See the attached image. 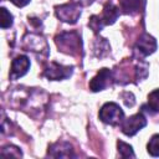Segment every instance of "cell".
I'll list each match as a JSON object with an SVG mask.
<instances>
[{
	"mask_svg": "<svg viewBox=\"0 0 159 159\" xmlns=\"http://www.w3.org/2000/svg\"><path fill=\"white\" fill-rule=\"evenodd\" d=\"M60 51L68 55H82V41L77 32H62L55 39Z\"/></svg>",
	"mask_w": 159,
	"mask_h": 159,
	"instance_id": "cell-1",
	"label": "cell"
},
{
	"mask_svg": "<svg viewBox=\"0 0 159 159\" xmlns=\"http://www.w3.org/2000/svg\"><path fill=\"white\" fill-rule=\"evenodd\" d=\"M99 119L109 125H118L124 119V112L114 102H107L99 109Z\"/></svg>",
	"mask_w": 159,
	"mask_h": 159,
	"instance_id": "cell-2",
	"label": "cell"
},
{
	"mask_svg": "<svg viewBox=\"0 0 159 159\" xmlns=\"http://www.w3.org/2000/svg\"><path fill=\"white\" fill-rule=\"evenodd\" d=\"M81 6H82L81 4L72 1V2L56 6L55 12H56V16L61 21L66 24H76L81 16Z\"/></svg>",
	"mask_w": 159,
	"mask_h": 159,
	"instance_id": "cell-3",
	"label": "cell"
},
{
	"mask_svg": "<svg viewBox=\"0 0 159 159\" xmlns=\"http://www.w3.org/2000/svg\"><path fill=\"white\" fill-rule=\"evenodd\" d=\"M157 50V41L153 36H150L149 34H143L138 41L134 45V57H137L138 60H142L149 55H152L153 52H155Z\"/></svg>",
	"mask_w": 159,
	"mask_h": 159,
	"instance_id": "cell-4",
	"label": "cell"
},
{
	"mask_svg": "<svg viewBox=\"0 0 159 159\" xmlns=\"http://www.w3.org/2000/svg\"><path fill=\"white\" fill-rule=\"evenodd\" d=\"M145 125H147V118L143 116V113H137L127 119H123V122L120 123V129L125 135L132 137L137 134Z\"/></svg>",
	"mask_w": 159,
	"mask_h": 159,
	"instance_id": "cell-5",
	"label": "cell"
},
{
	"mask_svg": "<svg viewBox=\"0 0 159 159\" xmlns=\"http://www.w3.org/2000/svg\"><path fill=\"white\" fill-rule=\"evenodd\" d=\"M72 71H73L72 66H63L57 62H50V65L43 71V76L51 81H60L68 78L72 75Z\"/></svg>",
	"mask_w": 159,
	"mask_h": 159,
	"instance_id": "cell-6",
	"label": "cell"
},
{
	"mask_svg": "<svg viewBox=\"0 0 159 159\" xmlns=\"http://www.w3.org/2000/svg\"><path fill=\"white\" fill-rule=\"evenodd\" d=\"M113 81V73L108 68H102L99 72L89 82V89L92 92H99L104 88L109 87Z\"/></svg>",
	"mask_w": 159,
	"mask_h": 159,
	"instance_id": "cell-7",
	"label": "cell"
},
{
	"mask_svg": "<svg viewBox=\"0 0 159 159\" xmlns=\"http://www.w3.org/2000/svg\"><path fill=\"white\" fill-rule=\"evenodd\" d=\"M30 68V60L25 55H19L16 56L12 62H11V68H10V78L16 80L19 77H22L24 75L27 73Z\"/></svg>",
	"mask_w": 159,
	"mask_h": 159,
	"instance_id": "cell-8",
	"label": "cell"
},
{
	"mask_svg": "<svg viewBox=\"0 0 159 159\" xmlns=\"http://www.w3.org/2000/svg\"><path fill=\"white\" fill-rule=\"evenodd\" d=\"M24 47L27 48V51H32V52H43L45 55H47V43L43 40V37H41L40 35H26L24 37Z\"/></svg>",
	"mask_w": 159,
	"mask_h": 159,
	"instance_id": "cell-9",
	"label": "cell"
},
{
	"mask_svg": "<svg viewBox=\"0 0 159 159\" xmlns=\"http://www.w3.org/2000/svg\"><path fill=\"white\" fill-rule=\"evenodd\" d=\"M47 155L53 158H73V148L67 142H57L48 148Z\"/></svg>",
	"mask_w": 159,
	"mask_h": 159,
	"instance_id": "cell-10",
	"label": "cell"
},
{
	"mask_svg": "<svg viewBox=\"0 0 159 159\" xmlns=\"http://www.w3.org/2000/svg\"><path fill=\"white\" fill-rule=\"evenodd\" d=\"M101 19H102V22L103 25H112L116 22V20L118 19L119 16V10L116 5H113L112 2H107L103 7V11H102V15H99Z\"/></svg>",
	"mask_w": 159,
	"mask_h": 159,
	"instance_id": "cell-11",
	"label": "cell"
},
{
	"mask_svg": "<svg viewBox=\"0 0 159 159\" xmlns=\"http://www.w3.org/2000/svg\"><path fill=\"white\" fill-rule=\"evenodd\" d=\"M145 7V0H122L120 1V9L124 14H138L139 11H143Z\"/></svg>",
	"mask_w": 159,
	"mask_h": 159,
	"instance_id": "cell-12",
	"label": "cell"
},
{
	"mask_svg": "<svg viewBox=\"0 0 159 159\" xmlns=\"http://www.w3.org/2000/svg\"><path fill=\"white\" fill-rule=\"evenodd\" d=\"M148 108L150 109L152 113L159 112V88L154 89L152 93H149V96H148Z\"/></svg>",
	"mask_w": 159,
	"mask_h": 159,
	"instance_id": "cell-13",
	"label": "cell"
},
{
	"mask_svg": "<svg viewBox=\"0 0 159 159\" xmlns=\"http://www.w3.org/2000/svg\"><path fill=\"white\" fill-rule=\"evenodd\" d=\"M117 147H118V153L122 158H134L135 154L133 152V148L132 145L122 142V140H118L117 142Z\"/></svg>",
	"mask_w": 159,
	"mask_h": 159,
	"instance_id": "cell-14",
	"label": "cell"
},
{
	"mask_svg": "<svg viewBox=\"0 0 159 159\" xmlns=\"http://www.w3.org/2000/svg\"><path fill=\"white\" fill-rule=\"evenodd\" d=\"M147 150L152 157H159V134H154L149 139Z\"/></svg>",
	"mask_w": 159,
	"mask_h": 159,
	"instance_id": "cell-15",
	"label": "cell"
},
{
	"mask_svg": "<svg viewBox=\"0 0 159 159\" xmlns=\"http://www.w3.org/2000/svg\"><path fill=\"white\" fill-rule=\"evenodd\" d=\"M0 14H1V20H0L1 27H2V29L10 27V26L12 25V20H14L12 15L7 11L6 7H1V9H0Z\"/></svg>",
	"mask_w": 159,
	"mask_h": 159,
	"instance_id": "cell-16",
	"label": "cell"
},
{
	"mask_svg": "<svg viewBox=\"0 0 159 159\" xmlns=\"http://www.w3.org/2000/svg\"><path fill=\"white\" fill-rule=\"evenodd\" d=\"M88 26L93 30V32H94V34L101 32V30L104 27V25H103L102 19H101V16H99V15H92V16L89 17Z\"/></svg>",
	"mask_w": 159,
	"mask_h": 159,
	"instance_id": "cell-17",
	"label": "cell"
},
{
	"mask_svg": "<svg viewBox=\"0 0 159 159\" xmlns=\"http://www.w3.org/2000/svg\"><path fill=\"white\" fill-rule=\"evenodd\" d=\"M1 154L2 155H14V157H22V153L21 150L15 147V145H5L2 149H1Z\"/></svg>",
	"mask_w": 159,
	"mask_h": 159,
	"instance_id": "cell-18",
	"label": "cell"
},
{
	"mask_svg": "<svg viewBox=\"0 0 159 159\" xmlns=\"http://www.w3.org/2000/svg\"><path fill=\"white\" fill-rule=\"evenodd\" d=\"M106 41H107V40H106V39H102V37L96 40L94 51H96V55H97L98 57H102V56H104V55H106V53H107V52L111 50V48H106V47L103 48V47H102V45H103Z\"/></svg>",
	"mask_w": 159,
	"mask_h": 159,
	"instance_id": "cell-19",
	"label": "cell"
},
{
	"mask_svg": "<svg viewBox=\"0 0 159 159\" xmlns=\"http://www.w3.org/2000/svg\"><path fill=\"white\" fill-rule=\"evenodd\" d=\"M123 98H124V103H125V106H128V107H132L133 104H134V96H133V93H130V92H124L123 93V96H122Z\"/></svg>",
	"mask_w": 159,
	"mask_h": 159,
	"instance_id": "cell-20",
	"label": "cell"
},
{
	"mask_svg": "<svg viewBox=\"0 0 159 159\" xmlns=\"http://www.w3.org/2000/svg\"><path fill=\"white\" fill-rule=\"evenodd\" d=\"M9 1H11L14 5H16L19 7H22V6H25L30 2V0H9Z\"/></svg>",
	"mask_w": 159,
	"mask_h": 159,
	"instance_id": "cell-21",
	"label": "cell"
},
{
	"mask_svg": "<svg viewBox=\"0 0 159 159\" xmlns=\"http://www.w3.org/2000/svg\"><path fill=\"white\" fill-rule=\"evenodd\" d=\"M92 2H93V0H78V4H81L82 6H87Z\"/></svg>",
	"mask_w": 159,
	"mask_h": 159,
	"instance_id": "cell-22",
	"label": "cell"
}]
</instances>
